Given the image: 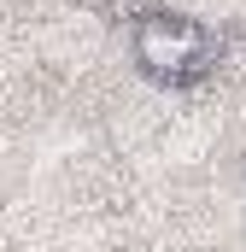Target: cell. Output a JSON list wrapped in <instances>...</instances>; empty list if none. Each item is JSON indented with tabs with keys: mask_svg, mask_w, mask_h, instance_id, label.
I'll return each mask as SVG.
<instances>
[{
	"mask_svg": "<svg viewBox=\"0 0 246 252\" xmlns=\"http://www.w3.org/2000/svg\"><path fill=\"white\" fill-rule=\"evenodd\" d=\"M129 47H135V64L153 82H170V88L199 82V76L217 70V35L187 12H164V6L141 12L135 30H129Z\"/></svg>",
	"mask_w": 246,
	"mask_h": 252,
	"instance_id": "1",
	"label": "cell"
}]
</instances>
